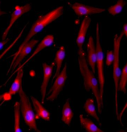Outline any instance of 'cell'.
<instances>
[{"label": "cell", "mask_w": 127, "mask_h": 132, "mask_svg": "<svg viewBox=\"0 0 127 132\" xmlns=\"http://www.w3.org/2000/svg\"><path fill=\"white\" fill-rule=\"evenodd\" d=\"M78 61L84 88L86 91L91 90L93 93L97 102L98 113L101 114L103 104L100 98L98 81L94 76V74L88 67L86 58L85 52L83 48L78 49Z\"/></svg>", "instance_id": "cell-1"}, {"label": "cell", "mask_w": 127, "mask_h": 132, "mask_svg": "<svg viewBox=\"0 0 127 132\" xmlns=\"http://www.w3.org/2000/svg\"><path fill=\"white\" fill-rule=\"evenodd\" d=\"M63 12V6H59L56 9L51 11L45 15L40 16L37 19L31 26L29 33L21 45L20 46L18 51L14 55V57L11 66H12V65L14 63L16 59L22 49L27 43L30 41L31 38L38 32L42 31L48 24L52 23L62 15Z\"/></svg>", "instance_id": "cell-2"}, {"label": "cell", "mask_w": 127, "mask_h": 132, "mask_svg": "<svg viewBox=\"0 0 127 132\" xmlns=\"http://www.w3.org/2000/svg\"><path fill=\"white\" fill-rule=\"evenodd\" d=\"M123 35L116 34L114 40V60H113V77L115 87V112L118 119H119L118 110V86L121 74L120 67V45Z\"/></svg>", "instance_id": "cell-3"}, {"label": "cell", "mask_w": 127, "mask_h": 132, "mask_svg": "<svg viewBox=\"0 0 127 132\" xmlns=\"http://www.w3.org/2000/svg\"><path fill=\"white\" fill-rule=\"evenodd\" d=\"M96 64L97 65L99 91L101 102L103 103V98L105 85V77L104 72V53L100 42V26L97 23L96 28Z\"/></svg>", "instance_id": "cell-4"}, {"label": "cell", "mask_w": 127, "mask_h": 132, "mask_svg": "<svg viewBox=\"0 0 127 132\" xmlns=\"http://www.w3.org/2000/svg\"><path fill=\"white\" fill-rule=\"evenodd\" d=\"M19 93L20 97L21 111L24 122L31 129L34 130L36 132H41L36 125L35 114L30 100L23 91L22 86Z\"/></svg>", "instance_id": "cell-5"}, {"label": "cell", "mask_w": 127, "mask_h": 132, "mask_svg": "<svg viewBox=\"0 0 127 132\" xmlns=\"http://www.w3.org/2000/svg\"><path fill=\"white\" fill-rule=\"evenodd\" d=\"M67 78V64L66 63L62 70L56 77L54 84L49 90L48 93L49 95L47 97V100L53 101L57 98L64 86Z\"/></svg>", "instance_id": "cell-6"}, {"label": "cell", "mask_w": 127, "mask_h": 132, "mask_svg": "<svg viewBox=\"0 0 127 132\" xmlns=\"http://www.w3.org/2000/svg\"><path fill=\"white\" fill-rule=\"evenodd\" d=\"M31 9V5L30 4H27L22 6H20L18 5L15 7L14 10L12 14L11 18L9 24L3 33L2 36L3 40L6 39L9 31L16 21L22 15L30 11Z\"/></svg>", "instance_id": "cell-7"}, {"label": "cell", "mask_w": 127, "mask_h": 132, "mask_svg": "<svg viewBox=\"0 0 127 132\" xmlns=\"http://www.w3.org/2000/svg\"><path fill=\"white\" fill-rule=\"evenodd\" d=\"M72 8L76 14L79 16L97 14L104 12L106 11L105 9L89 6L78 2L74 3Z\"/></svg>", "instance_id": "cell-8"}, {"label": "cell", "mask_w": 127, "mask_h": 132, "mask_svg": "<svg viewBox=\"0 0 127 132\" xmlns=\"http://www.w3.org/2000/svg\"><path fill=\"white\" fill-rule=\"evenodd\" d=\"M43 82L41 85V102L44 103L45 97L46 96V91L49 80L52 77L53 70V67L52 65H49L46 63L43 64Z\"/></svg>", "instance_id": "cell-9"}, {"label": "cell", "mask_w": 127, "mask_h": 132, "mask_svg": "<svg viewBox=\"0 0 127 132\" xmlns=\"http://www.w3.org/2000/svg\"><path fill=\"white\" fill-rule=\"evenodd\" d=\"M38 42V40H31L24 45L20 51L14 63V69L15 68L19 65L24 58L31 53L32 49Z\"/></svg>", "instance_id": "cell-10"}, {"label": "cell", "mask_w": 127, "mask_h": 132, "mask_svg": "<svg viewBox=\"0 0 127 132\" xmlns=\"http://www.w3.org/2000/svg\"><path fill=\"white\" fill-rule=\"evenodd\" d=\"M91 21L90 18L86 16L82 22L76 40L77 44L79 49L83 48L87 32Z\"/></svg>", "instance_id": "cell-11"}, {"label": "cell", "mask_w": 127, "mask_h": 132, "mask_svg": "<svg viewBox=\"0 0 127 132\" xmlns=\"http://www.w3.org/2000/svg\"><path fill=\"white\" fill-rule=\"evenodd\" d=\"M88 61L92 69V72L95 73V65L96 64V47L94 45V41L92 36L89 38L87 46Z\"/></svg>", "instance_id": "cell-12"}, {"label": "cell", "mask_w": 127, "mask_h": 132, "mask_svg": "<svg viewBox=\"0 0 127 132\" xmlns=\"http://www.w3.org/2000/svg\"><path fill=\"white\" fill-rule=\"evenodd\" d=\"M31 99L34 109L36 113V116H35V119H37V117H38L39 119L41 118L47 121H50L51 115L49 111L44 108L40 102L35 97L31 96Z\"/></svg>", "instance_id": "cell-13"}, {"label": "cell", "mask_w": 127, "mask_h": 132, "mask_svg": "<svg viewBox=\"0 0 127 132\" xmlns=\"http://www.w3.org/2000/svg\"><path fill=\"white\" fill-rule=\"evenodd\" d=\"M54 35H47L46 37H44L40 44L37 46V48L32 55L22 65L19 67L18 69L23 67V66L26 64L28 62L31 60V59H32L33 57L35 56L36 54H38L40 51L45 48L51 46L54 43Z\"/></svg>", "instance_id": "cell-14"}, {"label": "cell", "mask_w": 127, "mask_h": 132, "mask_svg": "<svg viewBox=\"0 0 127 132\" xmlns=\"http://www.w3.org/2000/svg\"><path fill=\"white\" fill-rule=\"evenodd\" d=\"M17 71V75L10 88L9 91L8 92L11 96L19 92L22 86V82L24 72L23 67L18 69Z\"/></svg>", "instance_id": "cell-15"}, {"label": "cell", "mask_w": 127, "mask_h": 132, "mask_svg": "<svg viewBox=\"0 0 127 132\" xmlns=\"http://www.w3.org/2000/svg\"><path fill=\"white\" fill-rule=\"evenodd\" d=\"M79 118L81 125L86 132H103L90 119L84 118L83 115H80Z\"/></svg>", "instance_id": "cell-16"}, {"label": "cell", "mask_w": 127, "mask_h": 132, "mask_svg": "<svg viewBox=\"0 0 127 132\" xmlns=\"http://www.w3.org/2000/svg\"><path fill=\"white\" fill-rule=\"evenodd\" d=\"M74 116V113L70 106L69 99L66 101L63 107L62 120L67 126H70Z\"/></svg>", "instance_id": "cell-17"}, {"label": "cell", "mask_w": 127, "mask_h": 132, "mask_svg": "<svg viewBox=\"0 0 127 132\" xmlns=\"http://www.w3.org/2000/svg\"><path fill=\"white\" fill-rule=\"evenodd\" d=\"M65 55L66 51L65 47L63 46H61L57 52L55 56V61L56 64V70L55 76L53 77V80L60 73L62 65L65 57Z\"/></svg>", "instance_id": "cell-18"}, {"label": "cell", "mask_w": 127, "mask_h": 132, "mask_svg": "<svg viewBox=\"0 0 127 132\" xmlns=\"http://www.w3.org/2000/svg\"><path fill=\"white\" fill-rule=\"evenodd\" d=\"M84 109L85 112L91 117H93L101 125L100 119L96 112L94 98H89L86 100L84 104Z\"/></svg>", "instance_id": "cell-19"}, {"label": "cell", "mask_w": 127, "mask_h": 132, "mask_svg": "<svg viewBox=\"0 0 127 132\" xmlns=\"http://www.w3.org/2000/svg\"><path fill=\"white\" fill-rule=\"evenodd\" d=\"M127 82V63H126L125 65L123 68L121 72V74L120 81H119L118 86V90L121 91L123 93L125 94H126V86Z\"/></svg>", "instance_id": "cell-20"}, {"label": "cell", "mask_w": 127, "mask_h": 132, "mask_svg": "<svg viewBox=\"0 0 127 132\" xmlns=\"http://www.w3.org/2000/svg\"><path fill=\"white\" fill-rule=\"evenodd\" d=\"M14 131L15 132H22L20 127V103L16 102L14 105Z\"/></svg>", "instance_id": "cell-21"}, {"label": "cell", "mask_w": 127, "mask_h": 132, "mask_svg": "<svg viewBox=\"0 0 127 132\" xmlns=\"http://www.w3.org/2000/svg\"><path fill=\"white\" fill-rule=\"evenodd\" d=\"M126 4V2L124 0H118L116 3L108 9V11L110 14L115 16L120 14L122 11Z\"/></svg>", "instance_id": "cell-22"}, {"label": "cell", "mask_w": 127, "mask_h": 132, "mask_svg": "<svg viewBox=\"0 0 127 132\" xmlns=\"http://www.w3.org/2000/svg\"><path fill=\"white\" fill-rule=\"evenodd\" d=\"M26 25L25 26H24V28H23V29L21 30V31L20 32V33L19 34L18 36L17 37L15 38V39L14 41H13V42L6 49H5V51H4V52L1 54V55H0V60H1L2 58L7 53V52L13 47L15 45V43L17 42V41H18L20 38H21V36H22V34H23L24 28H25L26 27Z\"/></svg>", "instance_id": "cell-23"}, {"label": "cell", "mask_w": 127, "mask_h": 132, "mask_svg": "<svg viewBox=\"0 0 127 132\" xmlns=\"http://www.w3.org/2000/svg\"><path fill=\"white\" fill-rule=\"evenodd\" d=\"M114 60V53L113 51L107 52L106 55V64L109 67L112 64Z\"/></svg>", "instance_id": "cell-24"}, {"label": "cell", "mask_w": 127, "mask_h": 132, "mask_svg": "<svg viewBox=\"0 0 127 132\" xmlns=\"http://www.w3.org/2000/svg\"><path fill=\"white\" fill-rule=\"evenodd\" d=\"M11 98L12 96H10L9 94L8 93H5L3 94L0 95V102L3 100L8 101L11 100Z\"/></svg>", "instance_id": "cell-25"}, {"label": "cell", "mask_w": 127, "mask_h": 132, "mask_svg": "<svg viewBox=\"0 0 127 132\" xmlns=\"http://www.w3.org/2000/svg\"><path fill=\"white\" fill-rule=\"evenodd\" d=\"M121 34L123 35V36L125 35L126 37H127V24L125 23L123 25V28L122 31L121 32Z\"/></svg>", "instance_id": "cell-26"}, {"label": "cell", "mask_w": 127, "mask_h": 132, "mask_svg": "<svg viewBox=\"0 0 127 132\" xmlns=\"http://www.w3.org/2000/svg\"><path fill=\"white\" fill-rule=\"evenodd\" d=\"M9 41V39H7L0 42V50Z\"/></svg>", "instance_id": "cell-27"}, {"label": "cell", "mask_w": 127, "mask_h": 132, "mask_svg": "<svg viewBox=\"0 0 127 132\" xmlns=\"http://www.w3.org/2000/svg\"><path fill=\"white\" fill-rule=\"evenodd\" d=\"M1 1H0V6H1ZM6 13H7L6 12H5L4 11H2L1 10V8H0V16L3 15L5 14Z\"/></svg>", "instance_id": "cell-28"}, {"label": "cell", "mask_w": 127, "mask_h": 132, "mask_svg": "<svg viewBox=\"0 0 127 132\" xmlns=\"http://www.w3.org/2000/svg\"><path fill=\"white\" fill-rule=\"evenodd\" d=\"M5 101H6L5 100H3V101L2 103H1V104H0V107H1V105L3 103H4V102H5Z\"/></svg>", "instance_id": "cell-29"}]
</instances>
